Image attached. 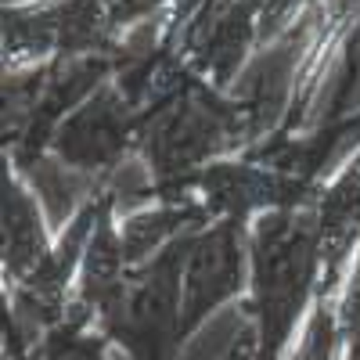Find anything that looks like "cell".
<instances>
[{
	"label": "cell",
	"instance_id": "obj_8",
	"mask_svg": "<svg viewBox=\"0 0 360 360\" xmlns=\"http://www.w3.org/2000/svg\"><path fill=\"white\" fill-rule=\"evenodd\" d=\"M339 317H342L346 360H360V249H356V256L349 263V274H346V285H342Z\"/></svg>",
	"mask_w": 360,
	"mask_h": 360
},
{
	"label": "cell",
	"instance_id": "obj_9",
	"mask_svg": "<svg viewBox=\"0 0 360 360\" xmlns=\"http://www.w3.org/2000/svg\"><path fill=\"white\" fill-rule=\"evenodd\" d=\"M252 349H256V335H252V324L245 321V328L238 332V339L227 346V353L220 360H252Z\"/></svg>",
	"mask_w": 360,
	"mask_h": 360
},
{
	"label": "cell",
	"instance_id": "obj_7",
	"mask_svg": "<svg viewBox=\"0 0 360 360\" xmlns=\"http://www.w3.org/2000/svg\"><path fill=\"white\" fill-rule=\"evenodd\" d=\"M29 360H115V349L90 321L69 314L40 339Z\"/></svg>",
	"mask_w": 360,
	"mask_h": 360
},
{
	"label": "cell",
	"instance_id": "obj_5",
	"mask_svg": "<svg viewBox=\"0 0 360 360\" xmlns=\"http://www.w3.org/2000/svg\"><path fill=\"white\" fill-rule=\"evenodd\" d=\"M58 231L47 224L37 184L18 166L4 162V202H0V274L4 288L37 274L54 249Z\"/></svg>",
	"mask_w": 360,
	"mask_h": 360
},
{
	"label": "cell",
	"instance_id": "obj_4",
	"mask_svg": "<svg viewBox=\"0 0 360 360\" xmlns=\"http://www.w3.org/2000/svg\"><path fill=\"white\" fill-rule=\"evenodd\" d=\"M321 281L317 288H342L349 263L360 249V137L349 155L332 166L314 195Z\"/></svg>",
	"mask_w": 360,
	"mask_h": 360
},
{
	"label": "cell",
	"instance_id": "obj_3",
	"mask_svg": "<svg viewBox=\"0 0 360 360\" xmlns=\"http://www.w3.org/2000/svg\"><path fill=\"white\" fill-rule=\"evenodd\" d=\"M252 285L249 227L238 220H217L198 227L180 263V328L191 342L202 328L231 303H245Z\"/></svg>",
	"mask_w": 360,
	"mask_h": 360
},
{
	"label": "cell",
	"instance_id": "obj_10",
	"mask_svg": "<svg viewBox=\"0 0 360 360\" xmlns=\"http://www.w3.org/2000/svg\"><path fill=\"white\" fill-rule=\"evenodd\" d=\"M4 4H22V0H4Z\"/></svg>",
	"mask_w": 360,
	"mask_h": 360
},
{
	"label": "cell",
	"instance_id": "obj_6",
	"mask_svg": "<svg viewBox=\"0 0 360 360\" xmlns=\"http://www.w3.org/2000/svg\"><path fill=\"white\" fill-rule=\"evenodd\" d=\"M339 303H342V288H317L314 307L303 328H299L288 360H346Z\"/></svg>",
	"mask_w": 360,
	"mask_h": 360
},
{
	"label": "cell",
	"instance_id": "obj_1",
	"mask_svg": "<svg viewBox=\"0 0 360 360\" xmlns=\"http://www.w3.org/2000/svg\"><path fill=\"white\" fill-rule=\"evenodd\" d=\"M188 238L134 266L123 292L98 317V332L112 342L115 360H184L188 342L180 328V263Z\"/></svg>",
	"mask_w": 360,
	"mask_h": 360
},
{
	"label": "cell",
	"instance_id": "obj_2",
	"mask_svg": "<svg viewBox=\"0 0 360 360\" xmlns=\"http://www.w3.org/2000/svg\"><path fill=\"white\" fill-rule=\"evenodd\" d=\"M144 127H148V112L137 108L115 79H105L54 130L47 159H54L62 169L76 176H86L90 188H108V176L127 159L141 155Z\"/></svg>",
	"mask_w": 360,
	"mask_h": 360
}]
</instances>
